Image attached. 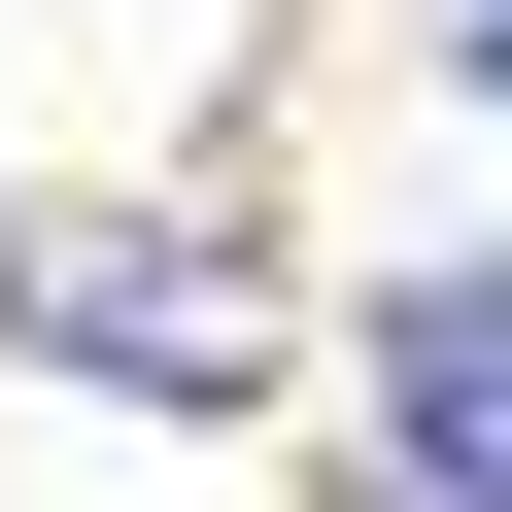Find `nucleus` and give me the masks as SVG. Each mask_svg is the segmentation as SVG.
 I'll return each mask as SVG.
<instances>
[{
  "label": "nucleus",
  "instance_id": "nucleus-1",
  "mask_svg": "<svg viewBox=\"0 0 512 512\" xmlns=\"http://www.w3.org/2000/svg\"><path fill=\"white\" fill-rule=\"evenodd\" d=\"M0 342H35V376H137V410H274V376H308V308L239 274L205 205H69V239H0Z\"/></svg>",
  "mask_w": 512,
  "mask_h": 512
},
{
  "label": "nucleus",
  "instance_id": "nucleus-2",
  "mask_svg": "<svg viewBox=\"0 0 512 512\" xmlns=\"http://www.w3.org/2000/svg\"><path fill=\"white\" fill-rule=\"evenodd\" d=\"M376 444H410V512H512V239L376 274Z\"/></svg>",
  "mask_w": 512,
  "mask_h": 512
},
{
  "label": "nucleus",
  "instance_id": "nucleus-3",
  "mask_svg": "<svg viewBox=\"0 0 512 512\" xmlns=\"http://www.w3.org/2000/svg\"><path fill=\"white\" fill-rule=\"evenodd\" d=\"M444 69H512V0H444Z\"/></svg>",
  "mask_w": 512,
  "mask_h": 512
}]
</instances>
